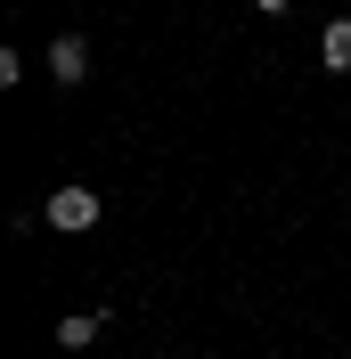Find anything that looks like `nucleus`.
<instances>
[{
  "label": "nucleus",
  "mask_w": 351,
  "mask_h": 359,
  "mask_svg": "<svg viewBox=\"0 0 351 359\" xmlns=\"http://www.w3.org/2000/svg\"><path fill=\"white\" fill-rule=\"evenodd\" d=\"M49 229H58V237L98 229V196H90V188H58V196H49Z\"/></svg>",
  "instance_id": "1"
},
{
  "label": "nucleus",
  "mask_w": 351,
  "mask_h": 359,
  "mask_svg": "<svg viewBox=\"0 0 351 359\" xmlns=\"http://www.w3.org/2000/svg\"><path fill=\"white\" fill-rule=\"evenodd\" d=\"M49 74H58V82H82L90 74V41L82 33H58V41H49Z\"/></svg>",
  "instance_id": "2"
},
{
  "label": "nucleus",
  "mask_w": 351,
  "mask_h": 359,
  "mask_svg": "<svg viewBox=\"0 0 351 359\" xmlns=\"http://www.w3.org/2000/svg\"><path fill=\"white\" fill-rule=\"evenodd\" d=\"M107 335V311H74L66 327H58V343H66V351H82V343H98Z\"/></svg>",
  "instance_id": "3"
},
{
  "label": "nucleus",
  "mask_w": 351,
  "mask_h": 359,
  "mask_svg": "<svg viewBox=\"0 0 351 359\" xmlns=\"http://www.w3.org/2000/svg\"><path fill=\"white\" fill-rule=\"evenodd\" d=\"M319 57H327L335 74H351V17H335L327 33H319Z\"/></svg>",
  "instance_id": "4"
},
{
  "label": "nucleus",
  "mask_w": 351,
  "mask_h": 359,
  "mask_svg": "<svg viewBox=\"0 0 351 359\" xmlns=\"http://www.w3.org/2000/svg\"><path fill=\"white\" fill-rule=\"evenodd\" d=\"M253 8H262V17H278V8H294V0H253Z\"/></svg>",
  "instance_id": "5"
}]
</instances>
